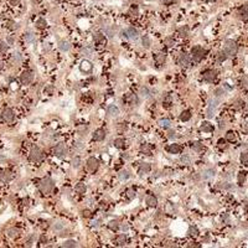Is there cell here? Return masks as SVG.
I'll return each mask as SVG.
<instances>
[{
	"label": "cell",
	"mask_w": 248,
	"mask_h": 248,
	"mask_svg": "<svg viewBox=\"0 0 248 248\" xmlns=\"http://www.w3.org/2000/svg\"><path fill=\"white\" fill-rule=\"evenodd\" d=\"M39 189H40V191H41L42 194L48 195V194H51L52 191H54L55 184H54V181H52L50 178H45V179H42V180L40 181Z\"/></svg>",
	"instance_id": "obj_1"
},
{
	"label": "cell",
	"mask_w": 248,
	"mask_h": 248,
	"mask_svg": "<svg viewBox=\"0 0 248 248\" xmlns=\"http://www.w3.org/2000/svg\"><path fill=\"white\" fill-rule=\"evenodd\" d=\"M237 51H238V46H237V44H236L233 40H227L226 42H225L223 52L228 56V57L235 56L236 54H237Z\"/></svg>",
	"instance_id": "obj_2"
},
{
	"label": "cell",
	"mask_w": 248,
	"mask_h": 248,
	"mask_svg": "<svg viewBox=\"0 0 248 248\" xmlns=\"http://www.w3.org/2000/svg\"><path fill=\"white\" fill-rule=\"evenodd\" d=\"M206 55V50L201 46H195L192 50H191V57L195 62H200L202 58L205 57Z\"/></svg>",
	"instance_id": "obj_3"
},
{
	"label": "cell",
	"mask_w": 248,
	"mask_h": 248,
	"mask_svg": "<svg viewBox=\"0 0 248 248\" xmlns=\"http://www.w3.org/2000/svg\"><path fill=\"white\" fill-rule=\"evenodd\" d=\"M44 158V151L41 150L39 146H32L30 150V159L32 161H40Z\"/></svg>",
	"instance_id": "obj_4"
},
{
	"label": "cell",
	"mask_w": 248,
	"mask_h": 248,
	"mask_svg": "<svg viewBox=\"0 0 248 248\" xmlns=\"http://www.w3.org/2000/svg\"><path fill=\"white\" fill-rule=\"evenodd\" d=\"M220 101H221L220 98L215 97V98H213V101H211V102H210V106H208V108H207V112H206V115H207V118H212L213 115H215L216 108L219 107Z\"/></svg>",
	"instance_id": "obj_5"
},
{
	"label": "cell",
	"mask_w": 248,
	"mask_h": 248,
	"mask_svg": "<svg viewBox=\"0 0 248 248\" xmlns=\"http://www.w3.org/2000/svg\"><path fill=\"white\" fill-rule=\"evenodd\" d=\"M54 154H55L56 156H58V158L66 156V154H67V148H66L65 143H58V144L54 148Z\"/></svg>",
	"instance_id": "obj_6"
},
{
	"label": "cell",
	"mask_w": 248,
	"mask_h": 248,
	"mask_svg": "<svg viewBox=\"0 0 248 248\" xmlns=\"http://www.w3.org/2000/svg\"><path fill=\"white\" fill-rule=\"evenodd\" d=\"M1 118H3V121L4 122H6V123H11L14 121V118H15V113H14V111L11 109V108H5V109L3 111V113H1Z\"/></svg>",
	"instance_id": "obj_7"
},
{
	"label": "cell",
	"mask_w": 248,
	"mask_h": 248,
	"mask_svg": "<svg viewBox=\"0 0 248 248\" xmlns=\"http://www.w3.org/2000/svg\"><path fill=\"white\" fill-rule=\"evenodd\" d=\"M20 80H21L22 84H30L34 81V73L31 71H24V72L21 73Z\"/></svg>",
	"instance_id": "obj_8"
},
{
	"label": "cell",
	"mask_w": 248,
	"mask_h": 248,
	"mask_svg": "<svg viewBox=\"0 0 248 248\" xmlns=\"http://www.w3.org/2000/svg\"><path fill=\"white\" fill-rule=\"evenodd\" d=\"M98 166H99V163H98V160H97L96 158H89V159L87 160V169H88V171L96 172L97 170H98Z\"/></svg>",
	"instance_id": "obj_9"
},
{
	"label": "cell",
	"mask_w": 248,
	"mask_h": 248,
	"mask_svg": "<svg viewBox=\"0 0 248 248\" xmlns=\"http://www.w3.org/2000/svg\"><path fill=\"white\" fill-rule=\"evenodd\" d=\"M124 35H125V37L129 40H137L138 36H139V32H138V30L134 29V27H128L125 31H124Z\"/></svg>",
	"instance_id": "obj_10"
},
{
	"label": "cell",
	"mask_w": 248,
	"mask_h": 248,
	"mask_svg": "<svg viewBox=\"0 0 248 248\" xmlns=\"http://www.w3.org/2000/svg\"><path fill=\"white\" fill-rule=\"evenodd\" d=\"M202 77H204V81L208 82V83H212V82L216 80L217 73H216V71H213V70H208V71H206V72L204 73V76Z\"/></svg>",
	"instance_id": "obj_11"
},
{
	"label": "cell",
	"mask_w": 248,
	"mask_h": 248,
	"mask_svg": "<svg viewBox=\"0 0 248 248\" xmlns=\"http://www.w3.org/2000/svg\"><path fill=\"white\" fill-rule=\"evenodd\" d=\"M190 61H191V57L186 54V52H184V54L180 55V57H179V65L186 67V66L190 65Z\"/></svg>",
	"instance_id": "obj_12"
},
{
	"label": "cell",
	"mask_w": 248,
	"mask_h": 248,
	"mask_svg": "<svg viewBox=\"0 0 248 248\" xmlns=\"http://www.w3.org/2000/svg\"><path fill=\"white\" fill-rule=\"evenodd\" d=\"M238 16L242 21H248V5H243L238 10Z\"/></svg>",
	"instance_id": "obj_13"
},
{
	"label": "cell",
	"mask_w": 248,
	"mask_h": 248,
	"mask_svg": "<svg viewBox=\"0 0 248 248\" xmlns=\"http://www.w3.org/2000/svg\"><path fill=\"white\" fill-rule=\"evenodd\" d=\"M0 180H1L3 182H9L13 180V174H11V171L9 170H4L0 172Z\"/></svg>",
	"instance_id": "obj_14"
},
{
	"label": "cell",
	"mask_w": 248,
	"mask_h": 248,
	"mask_svg": "<svg viewBox=\"0 0 248 248\" xmlns=\"http://www.w3.org/2000/svg\"><path fill=\"white\" fill-rule=\"evenodd\" d=\"M104 138H106V131H104V129H97L95 131V134H93V139L96 141H102L104 140Z\"/></svg>",
	"instance_id": "obj_15"
},
{
	"label": "cell",
	"mask_w": 248,
	"mask_h": 248,
	"mask_svg": "<svg viewBox=\"0 0 248 248\" xmlns=\"http://www.w3.org/2000/svg\"><path fill=\"white\" fill-rule=\"evenodd\" d=\"M80 68H81L82 72H86V73H87V72H91V71H92V63L89 62V61H87V60H84V61L81 62Z\"/></svg>",
	"instance_id": "obj_16"
},
{
	"label": "cell",
	"mask_w": 248,
	"mask_h": 248,
	"mask_svg": "<svg viewBox=\"0 0 248 248\" xmlns=\"http://www.w3.org/2000/svg\"><path fill=\"white\" fill-rule=\"evenodd\" d=\"M168 151L170 154H180L181 153V146L179 144H171L168 146Z\"/></svg>",
	"instance_id": "obj_17"
},
{
	"label": "cell",
	"mask_w": 248,
	"mask_h": 248,
	"mask_svg": "<svg viewBox=\"0 0 248 248\" xmlns=\"http://www.w3.org/2000/svg\"><path fill=\"white\" fill-rule=\"evenodd\" d=\"M145 202L148 204V206H150V207H155L158 205V198H156V196H154V195H149V196L146 197Z\"/></svg>",
	"instance_id": "obj_18"
},
{
	"label": "cell",
	"mask_w": 248,
	"mask_h": 248,
	"mask_svg": "<svg viewBox=\"0 0 248 248\" xmlns=\"http://www.w3.org/2000/svg\"><path fill=\"white\" fill-rule=\"evenodd\" d=\"M213 176H215V169H212V168L205 170L204 174H202V178H204V180H210V179H212Z\"/></svg>",
	"instance_id": "obj_19"
},
{
	"label": "cell",
	"mask_w": 248,
	"mask_h": 248,
	"mask_svg": "<svg viewBox=\"0 0 248 248\" xmlns=\"http://www.w3.org/2000/svg\"><path fill=\"white\" fill-rule=\"evenodd\" d=\"M107 113L109 117H117V115L119 114V109L115 106H109L107 109Z\"/></svg>",
	"instance_id": "obj_20"
},
{
	"label": "cell",
	"mask_w": 248,
	"mask_h": 248,
	"mask_svg": "<svg viewBox=\"0 0 248 248\" xmlns=\"http://www.w3.org/2000/svg\"><path fill=\"white\" fill-rule=\"evenodd\" d=\"M95 42L97 45H106V37L102 34H97L95 35Z\"/></svg>",
	"instance_id": "obj_21"
},
{
	"label": "cell",
	"mask_w": 248,
	"mask_h": 248,
	"mask_svg": "<svg viewBox=\"0 0 248 248\" xmlns=\"http://www.w3.org/2000/svg\"><path fill=\"white\" fill-rule=\"evenodd\" d=\"M165 60H166V55H165L164 52H159V54L155 56V61H156V63H159V65H163L165 62Z\"/></svg>",
	"instance_id": "obj_22"
},
{
	"label": "cell",
	"mask_w": 248,
	"mask_h": 248,
	"mask_svg": "<svg viewBox=\"0 0 248 248\" xmlns=\"http://www.w3.org/2000/svg\"><path fill=\"white\" fill-rule=\"evenodd\" d=\"M201 130L206 131V133H210V131L213 130V127H212V124H210L208 122H204L201 125Z\"/></svg>",
	"instance_id": "obj_23"
},
{
	"label": "cell",
	"mask_w": 248,
	"mask_h": 248,
	"mask_svg": "<svg viewBox=\"0 0 248 248\" xmlns=\"http://www.w3.org/2000/svg\"><path fill=\"white\" fill-rule=\"evenodd\" d=\"M19 235H20V231H19L17 228H10V230L7 231V236H9L10 238H16V237H19Z\"/></svg>",
	"instance_id": "obj_24"
},
{
	"label": "cell",
	"mask_w": 248,
	"mask_h": 248,
	"mask_svg": "<svg viewBox=\"0 0 248 248\" xmlns=\"http://www.w3.org/2000/svg\"><path fill=\"white\" fill-rule=\"evenodd\" d=\"M159 125L161 127V128H170L171 127V121L170 119H166V118H164V119H160L159 121Z\"/></svg>",
	"instance_id": "obj_25"
},
{
	"label": "cell",
	"mask_w": 248,
	"mask_h": 248,
	"mask_svg": "<svg viewBox=\"0 0 248 248\" xmlns=\"http://www.w3.org/2000/svg\"><path fill=\"white\" fill-rule=\"evenodd\" d=\"M191 148H192V150H194V151L200 153V151H202V150H204V145H202L201 143H198V141H195V143H192V145H191Z\"/></svg>",
	"instance_id": "obj_26"
},
{
	"label": "cell",
	"mask_w": 248,
	"mask_h": 248,
	"mask_svg": "<svg viewBox=\"0 0 248 248\" xmlns=\"http://www.w3.org/2000/svg\"><path fill=\"white\" fill-rule=\"evenodd\" d=\"M150 169H151V166H150V164H148V163H144V164H141L140 165V169H139V172L140 174H143V172H149L150 171Z\"/></svg>",
	"instance_id": "obj_27"
},
{
	"label": "cell",
	"mask_w": 248,
	"mask_h": 248,
	"mask_svg": "<svg viewBox=\"0 0 248 248\" xmlns=\"http://www.w3.org/2000/svg\"><path fill=\"white\" fill-rule=\"evenodd\" d=\"M190 118H191V113H190L189 111H184L182 113H181V115H180V119H181L182 122L190 121Z\"/></svg>",
	"instance_id": "obj_28"
},
{
	"label": "cell",
	"mask_w": 248,
	"mask_h": 248,
	"mask_svg": "<svg viewBox=\"0 0 248 248\" xmlns=\"http://www.w3.org/2000/svg\"><path fill=\"white\" fill-rule=\"evenodd\" d=\"M125 241H127L125 235H119V236H117V238H115V243L119 246H123L124 243H125Z\"/></svg>",
	"instance_id": "obj_29"
},
{
	"label": "cell",
	"mask_w": 248,
	"mask_h": 248,
	"mask_svg": "<svg viewBox=\"0 0 248 248\" xmlns=\"http://www.w3.org/2000/svg\"><path fill=\"white\" fill-rule=\"evenodd\" d=\"M60 48H61V51H68L70 48H71V46H70V44L67 42V41H61L60 42Z\"/></svg>",
	"instance_id": "obj_30"
},
{
	"label": "cell",
	"mask_w": 248,
	"mask_h": 248,
	"mask_svg": "<svg viewBox=\"0 0 248 248\" xmlns=\"http://www.w3.org/2000/svg\"><path fill=\"white\" fill-rule=\"evenodd\" d=\"M241 163L243 165H246V166H248V151H245L241 154Z\"/></svg>",
	"instance_id": "obj_31"
},
{
	"label": "cell",
	"mask_w": 248,
	"mask_h": 248,
	"mask_svg": "<svg viewBox=\"0 0 248 248\" xmlns=\"http://www.w3.org/2000/svg\"><path fill=\"white\" fill-rule=\"evenodd\" d=\"M187 34H189V29H187L186 26L185 27H180L179 29V36L180 37H186Z\"/></svg>",
	"instance_id": "obj_32"
},
{
	"label": "cell",
	"mask_w": 248,
	"mask_h": 248,
	"mask_svg": "<svg viewBox=\"0 0 248 248\" xmlns=\"http://www.w3.org/2000/svg\"><path fill=\"white\" fill-rule=\"evenodd\" d=\"M62 247H77V242L72 241V239H70V241H65Z\"/></svg>",
	"instance_id": "obj_33"
},
{
	"label": "cell",
	"mask_w": 248,
	"mask_h": 248,
	"mask_svg": "<svg viewBox=\"0 0 248 248\" xmlns=\"http://www.w3.org/2000/svg\"><path fill=\"white\" fill-rule=\"evenodd\" d=\"M76 191L78 194H84L86 192V185L84 184H78L76 186Z\"/></svg>",
	"instance_id": "obj_34"
},
{
	"label": "cell",
	"mask_w": 248,
	"mask_h": 248,
	"mask_svg": "<svg viewBox=\"0 0 248 248\" xmlns=\"http://www.w3.org/2000/svg\"><path fill=\"white\" fill-rule=\"evenodd\" d=\"M124 144H125V141H124V139H122V138H118L114 140V145L117 146V148H123Z\"/></svg>",
	"instance_id": "obj_35"
},
{
	"label": "cell",
	"mask_w": 248,
	"mask_h": 248,
	"mask_svg": "<svg viewBox=\"0 0 248 248\" xmlns=\"http://www.w3.org/2000/svg\"><path fill=\"white\" fill-rule=\"evenodd\" d=\"M226 139L228 141H235L236 140V134L235 131H228V133L226 134Z\"/></svg>",
	"instance_id": "obj_36"
},
{
	"label": "cell",
	"mask_w": 248,
	"mask_h": 248,
	"mask_svg": "<svg viewBox=\"0 0 248 248\" xmlns=\"http://www.w3.org/2000/svg\"><path fill=\"white\" fill-rule=\"evenodd\" d=\"M189 235L191 236V237H196V236L198 235V230L196 227H192L191 226L190 228H189Z\"/></svg>",
	"instance_id": "obj_37"
},
{
	"label": "cell",
	"mask_w": 248,
	"mask_h": 248,
	"mask_svg": "<svg viewBox=\"0 0 248 248\" xmlns=\"http://www.w3.org/2000/svg\"><path fill=\"white\" fill-rule=\"evenodd\" d=\"M25 40L27 41V42H34V41H35V35H34L32 32H27L25 35Z\"/></svg>",
	"instance_id": "obj_38"
},
{
	"label": "cell",
	"mask_w": 248,
	"mask_h": 248,
	"mask_svg": "<svg viewBox=\"0 0 248 248\" xmlns=\"http://www.w3.org/2000/svg\"><path fill=\"white\" fill-rule=\"evenodd\" d=\"M36 26L39 29H44L45 26H46V21H45L44 19H39V20L36 21Z\"/></svg>",
	"instance_id": "obj_39"
},
{
	"label": "cell",
	"mask_w": 248,
	"mask_h": 248,
	"mask_svg": "<svg viewBox=\"0 0 248 248\" xmlns=\"http://www.w3.org/2000/svg\"><path fill=\"white\" fill-rule=\"evenodd\" d=\"M227 57H228V56H227L226 54H225L223 51H222V52H220L219 56H217V58H219V62H223V61H226Z\"/></svg>",
	"instance_id": "obj_40"
},
{
	"label": "cell",
	"mask_w": 248,
	"mask_h": 248,
	"mask_svg": "<svg viewBox=\"0 0 248 248\" xmlns=\"http://www.w3.org/2000/svg\"><path fill=\"white\" fill-rule=\"evenodd\" d=\"M245 180H246L245 172H239V174H238V184H239V185H242V184L245 182Z\"/></svg>",
	"instance_id": "obj_41"
},
{
	"label": "cell",
	"mask_w": 248,
	"mask_h": 248,
	"mask_svg": "<svg viewBox=\"0 0 248 248\" xmlns=\"http://www.w3.org/2000/svg\"><path fill=\"white\" fill-rule=\"evenodd\" d=\"M143 46H145L146 48L150 47V40H149L148 36H144V37H143Z\"/></svg>",
	"instance_id": "obj_42"
},
{
	"label": "cell",
	"mask_w": 248,
	"mask_h": 248,
	"mask_svg": "<svg viewBox=\"0 0 248 248\" xmlns=\"http://www.w3.org/2000/svg\"><path fill=\"white\" fill-rule=\"evenodd\" d=\"M128 178H129V174H128V172H127L125 170L119 172V179H121V180H127Z\"/></svg>",
	"instance_id": "obj_43"
},
{
	"label": "cell",
	"mask_w": 248,
	"mask_h": 248,
	"mask_svg": "<svg viewBox=\"0 0 248 248\" xmlns=\"http://www.w3.org/2000/svg\"><path fill=\"white\" fill-rule=\"evenodd\" d=\"M241 83H242V87L243 88H247L248 89V76H245V77L242 78Z\"/></svg>",
	"instance_id": "obj_44"
},
{
	"label": "cell",
	"mask_w": 248,
	"mask_h": 248,
	"mask_svg": "<svg viewBox=\"0 0 248 248\" xmlns=\"http://www.w3.org/2000/svg\"><path fill=\"white\" fill-rule=\"evenodd\" d=\"M13 61H14L15 63L20 62V61H21V56H20V54H14V55H13Z\"/></svg>",
	"instance_id": "obj_45"
},
{
	"label": "cell",
	"mask_w": 248,
	"mask_h": 248,
	"mask_svg": "<svg viewBox=\"0 0 248 248\" xmlns=\"http://www.w3.org/2000/svg\"><path fill=\"white\" fill-rule=\"evenodd\" d=\"M109 227H111V230H118L119 225H118L117 221H112V222L109 223Z\"/></svg>",
	"instance_id": "obj_46"
},
{
	"label": "cell",
	"mask_w": 248,
	"mask_h": 248,
	"mask_svg": "<svg viewBox=\"0 0 248 248\" xmlns=\"http://www.w3.org/2000/svg\"><path fill=\"white\" fill-rule=\"evenodd\" d=\"M223 93H225V91H222L221 88H217L216 91H215V97H217V98H220V97H222V96H223Z\"/></svg>",
	"instance_id": "obj_47"
},
{
	"label": "cell",
	"mask_w": 248,
	"mask_h": 248,
	"mask_svg": "<svg viewBox=\"0 0 248 248\" xmlns=\"http://www.w3.org/2000/svg\"><path fill=\"white\" fill-rule=\"evenodd\" d=\"M6 51H7V44L1 42L0 44V52H6Z\"/></svg>",
	"instance_id": "obj_48"
},
{
	"label": "cell",
	"mask_w": 248,
	"mask_h": 248,
	"mask_svg": "<svg viewBox=\"0 0 248 248\" xmlns=\"http://www.w3.org/2000/svg\"><path fill=\"white\" fill-rule=\"evenodd\" d=\"M140 95H141L143 97H148V96H149V89H148V88H141Z\"/></svg>",
	"instance_id": "obj_49"
},
{
	"label": "cell",
	"mask_w": 248,
	"mask_h": 248,
	"mask_svg": "<svg viewBox=\"0 0 248 248\" xmlns=\"http://www.w3.org/2000/svg\"><path fill=\"white\" fill-rule=\"evenodd\" d=\"M219 148H226V140L225 139H220L219 140Z\"/></svg>",
	"instance_id": "obj_50"
},
{
	"label": "cell",
	"mask_w": 248,
	"mask_h": 248,
	"mask_svg": "<svg viewBox=\"0 0 248 248\" xmlns=\"http://www.w3.org/2000/svg\"><path fill=\"white\" fill-rule=\"evenodd\" d=\"M80 163H81V160L78 159V158H76V159H73V161H72V165L74 168H78L80 166Z\"/></svg>",
	"instance_id": "obj_51"
},
{
	"label": "cell",
	"mask_w": 248,
	"mask_h": 248,
	"mask_svg": "<svg viewBox=\"0 0 248 248\" xmlns=\"http://www.w3.org/2000/svg\"><path fill=\"white\" fill-rule=\"evenodd\" d=\"M128 197H129V198H134L135 197V191L134 190H128Z\"/></svg>",
	"instance_id": "obj_52"
},
{
	"label": "cell",
	"mask_w": 248,
	"mask_h": 248,
	"mask_svg": "<svg viewBox=\"0 0 248 248\" xmlns=\"http://www.w3.org/2000/svg\"><path fill=\"white\" fill-rule=\"evenodd\" d=\"M141 151H145L149 155V154H150V149L148 148V146H141Z\"/></svg>",
	"instance_id": "obj_53"
},
{
	"label": "cell",
	"mask_w": 248,
	"mask_h": 248,
	"mask_svg": "<svg viewBox=\"0 0 248 248\" xmlns=\"http://www.w3.org/2000/svg\"><path fill=\"white\" fill-rule=\"evenodd\" d=\"M130 102L133 103V104H134V103H137V96L131 95V96H130Z\"/></svg>",
	"instance_id": "obj_54"
},
{
	"label": "cell",
	"mask_w": 248,
	"mask_h": 248,
	"mask_svg": "<svg viewBox=\"0 0 248 248\" xmlns=\"http://www.w3.org/2000/svg\"><path fill=\"white\" fill-rule=\"evenodd\" d=\"M168 137L170 138V139L175 138V131H169V133H168Z\"/></svg>",
	"instance_id": "obj_55"
},
{
	"label": "cell",
	"mask_w": 248,
	"mask_h": 248,
	"mask_svg": "<svg viewBox=\"0 0 248 248\" xmlns=\"http://www.w3.org/2000/svg\"><path fill=\"white\" fill-rule=\"evenodd\" d=\"M83 216H86V217H91V212H89V211H83Z\"/></svg>",
	"instance_id": "obj_56"
},
{
	"label": "cell",
	"mask_w": 248,
	"mask_h": 248,
	"mask_svg": "<svg viewBox=\"0 0 248 248\" xmlns=\"http://www.w3.org/2000/svg\"><path fill=\"white\" fill-rule=\"evenodd\" d=\"M175 0H163V3H165V4H171V3H174Z\"/></svg>",
	"instance_id": "obj_57"
},
{
	"label": "cell",
	"mask_w": 248,
	"mask_h": 248,
	"mask_svg": "<svg viewBox=\"0 0 248 248\" xmlns=\"http://www.w3.org/2000/svg\"><path fill=\"white\" fill-rule=\"evenodd\" d=\"M166 42L169 44L168 46H172V44H174V41H171V40H166Z\"/></svg>",
	"instance_id": "obj_58"
},
{
	"label": "cell",
	"mask_w": 248,
	"mask_h": 248,
	"mask_svg": "<svg viewBox=\"0 0 248 248\" xmlns=\"http://www.w3.org/2000/svg\"><path fill=\"white\" fill-rule=\"evenodd\" d=\"M1 68H3V63L0 62V70H1Z\"/></svg>",
	"instance_id": "obj_59"
},
{
	"label": "cell",
	"mask_w": 248,
	"mask_h": 248,
	"mask_svg": "<svg viewBox=\"0 0 248 248\" xmlns=\"http://www.w3.org/2000/svg\"><path fill=\"white\" fill-rule=\"evenodd\" d=\"M246 129H247V130H248V123H247V124H246Z\"/></svg>",
	"instance_id": "obj_60"
},
{
	"label": "cell",
	"mask_w": 248,
	"mask_h": 248,
	"mask_svg": "<svg viewBox=\"0 0 248 248\" xmlns=\"http://www.w3.org/2000/svg\"><path fill=\"white\" fill-rule=\"evenodd\" d=\"M210 1H216V0H210Z\"/></svg>",
	"instance_id": "obj_61"
}]
</instances>
